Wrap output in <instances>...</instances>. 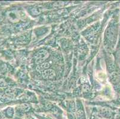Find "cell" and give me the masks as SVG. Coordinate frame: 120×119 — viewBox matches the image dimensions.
I'll list each match as a JSON object with an SVG mask.
<instances>
[{
	"mask_svg": "<svg viewBox=\"0 0 120 119\" xmlns=\"http://www.w3.org/2000/svg\"><path fill=\"white\" fill-rule=\"evenodd\" d=\"M48 56H49V53L45 50H41L38 51L35 55L36 63L37 64L42 63L48 57Z\"/></svg>",
	"mask_w": 120,
	"mask_h": 119,
	"instance_id": "obj_1",
	"label": "cell"
},
{
	"mask_svg": "<svg viewBox=\"0 0 120 119\" xmlns=\"http://www.w3.org/2000/svg\"><path fill=\"white\" fill-rule=\"evenodd\" d=\"M49 67V64L47 63H42V64H40L37 66V69L38 70H47Z\"/></svg>",
	"mask_w": 120,
	"mask_h": 119,
	"instance_id": "obj_3",
	"label": "cell"
},
{
	"mask_svg": "<svg viewBox=\"0 0 120 119\" xmlns=\"http://www.w3.org/2000/svg\"><path fill=\"white\" fill-rule=\"evenodd\" d=\"M55 75V73L52 69H47L44 70L42 73V76L43 78L47 79H51Z\"/></svg>",
	"mask_w": 120,
	"mask_h": 119,
	"instance_id": "obj_2",
	"label": "cell"
}]
</instances>
